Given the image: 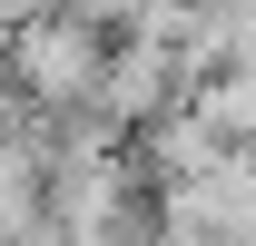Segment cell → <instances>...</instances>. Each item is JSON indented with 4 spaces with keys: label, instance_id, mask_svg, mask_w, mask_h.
<instances>
[{
    "label": "cell",
    "instance_id": "1",
    "mask_svg": "<svg viewBox=\"0 0 256 246\" xmlns=\"http://www.w3.org/2000/svg\"><path fill=\"white\" fill-rule=\"evenodd\" d=\"M98 69H108V40L79 30L69 10H40V20H20V40H10V89L30 98V108H50V118H79V108H89Z\"/></svg>",
    "mask_w": 256,
    "mask_h": 246
},
{
    "label": "cell",
    "instance_id": "2",
    "mask_svg": "<svg viewBox=\"0 0 256 246\" xmlns=\"http://www.w3.org/2000/svg\"><path fill=\"white\" fill-rule=\"evenodd\" d=\"M98 118L118 128V138H138L148 118H168V108H188V89H178V50L168 40H108V69H98Z\"/></svg>",
    "mask_w": 256,
    "mask_h": 246
},
{
    "label": "cell",
    "instance_id": "3",
    "mask_svg": "<svg viewBox=\"0 0 256 246\" xmlns=\"http://www.w3.org/2000/svg\"><path fill=\"white\" fill-rule=\"evenodd\" d=\"M128 148H138V168H148L158 187H197V178H207V168L226 158V138L197 118V108H168V118H148L138 138H128Z\"/></svg>",
    "mask_w": 256,
    "mask_h": 246
},
{
    "label": "cell",
    "instance_id": "4",
    "mask_svg": "<svg viewBox=\"0 0 256 246\" xmlns=\"http://www.w3.org/2000/svg\"><path fill=\"white\" fill-rule=\"evenodd\" d=\"M188 108H197L207 128H217L226 148H246V138H256V79H236V69H217V79H207V89H197Z\"/></svg>",
    "mask_w": 256,
    "mask_h": 246
},
{
    "label": "cell",
    "instance_id": "5",
    "mask_svg": "<svg viewBox=\"0 0 256 246\" xmlns=\"http://www.w3.org/2000/svg\"><path fill=\"white\" fill-rule=\"evenodd\" d=\"M217 60L256 79V0H217Z\"/></svg>",
    "mask_w": 256,
    "mask_h": 246
}]
</instances>
